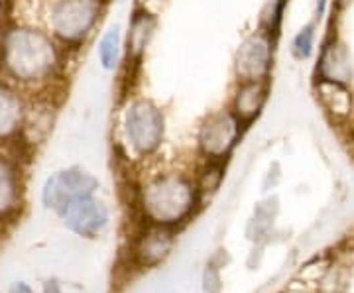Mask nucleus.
Wrapping results in <instances>:
<instances>
[{"label": "nucleus", "mask_w": 354, "mask_h": 293, "mask_svg": "<svg viewBox=\"0 0 354 293\" xmlns=\"http://www.w3.org/2000/svg\"><path fill=\"white\" fill-rule=\"evenodd\" d=\"M158 30V18L148 8H134L128 22L124 38V59L128 65H140L144 62L148 48Z\"/></svg>", "instance_id": "9b49d317"}, {"label": "nucleus", "mask_w": 354, "mask_h": 293, "mask_svg": "<svg viewBox=\"0 0 354 293\" xmlns=\"http://www.w3.org/2000/svg\"><path fill=\"white\" fill-rule=\"evenodd\" d=\"M351 140H353V146H354V130H353V134H351Z\"/></svg>", "instance_id": "412c9836"}, {"label": "nucleus", "mask_w": 354, "mask_h": 293, "mask_svg": "<svg viewBox=\"0 0 354 293\" xmlns=\"http://www.w3.org/2000/svg\"><path fill=\"white\" fill-rule=\"evenodd\" d=\"M99 191V179L83 167H67L51 173L41 187V203L57 215L79 199L91 197Z\"/></svg>", "instance_id": "423d86ee"}, {"label": "nucleus", "mask_w": 354, "mask_h": 293, "mask_svg": "<svg viewBox=\"0 0 354 293\" xmlns=\"http://www.w3.org/2000/svg\"><path fill=\"white\" fill-rule=\"evenodd\" d=\"M325 8H327V0H319V2H317V18H323Z\"/></svg>", "instance_id": "aec40b11"}, {"label": "nucleus", "mask_w": 354, "mask_h": 293, "mask_svg": "<svg viewBox=\"0 0 354 293\" xmlns=\"http://www.w3.org/2000/svg\"><path fill=\"white\" fill-rule=\"evenodd\" d=\"M313 48H315V24H307L295 34L291 41V53L295 59L304 62L313 55Z\"/></svg>", "instance_id": "a211bd4d"}, {"label": "nucleus", "mask_w": 354, "mask_h": 293, "mask_svg": "<svg viewBox=\"0 0 354 293\" xmlns=\"http://www.w3.org/2000/svg\"><path fill=\"white\" fill-rule=\"evenodd\" d=\"M69 51L50 32L30 24H8L0 32V77L28 95L53 93L67 71Z\"/></svg>", "instance_id": "f257e3e1"}, {"label": "nucleus", "mask_w": 354, "mask_h": 293, "mask_svg": "<svg viewBox=\"0 0 354 293\" xmlns=\"http://www.w3.org/2000/svg\"><path fill=\"white\" fill-rule=\"evenodd\" d=\"M30 95L0 77V146L22 138Z\"/></svg>", "instance_id": "6e6552de"}, {"label": "nucleus", "mask_w": 354, "mask_h": 293, "mask_svg": "<svg viewBox=\"0 0 354 293\" xmlns=\"http://www.w3.org/2000/svg\"><path fill=\"white\" fill-rule=\"evenodd\" d=\"M317 93L319 99L323 102V106L333 113L335 116H346L353 101L346 85H339V83H327V81H317Z\"/></svg>", "instance_id": "dca6fc26"}, {"label": "nucleus", "mask_w": 354, "mask_h": 293, "mask_svg": "<svg viewBox=\"0 0 354 293\" xmlns=\"http://www.w3.org/2000/svg\"><path fill=\"white\" fill-rule=\"evenodd\" d=\"M62 217H64L65 227L73 234L83 236V238H95L109 227L111 213L101 199L91 195L69 205Z\"/></svg>", "instance_id": "1a4fd4ad"}, {"label": "nucleus", "mask_w": 354, "mask_h": 293, "mask_svg": "<svg viewBox=\"0 0 354 293\" xmlns=\"http://www.w3.org/2000/svg\"><path fill=\"white\" fill-rule=\"evenodd\" d=\"M353 73L351 53L346 50V46L337 39L325 41L319 55V64H317V81L339 83V85L348 87V83L353 81Z\"/></svg>", "instance_id": "ddd939ff"}, {"label": "nucleus", "mask_w": 354, "mask_h": 293, "mask_svg": "<svg viewBox=\"0 0 354 293\" xmlns=\"http://www.w3.org/2000/svg\"><path fill=\"white\" fill-rule=\"evenodd\" d=\"M199 199L201 191L195 179L181 171H164L140 187L136 201L146 223L176 229V225L193 215Z\"/></svg>", "instance_id": "f03ea898"}, {"label": "nucleus", "mask_w": 354, "mask_h": 293, "mask_svg": "<svg viewBox=\"0 0 354 293\" xmlns=\"http://www.w3.org/2000/svg\"><path fill=\"white\" fill-rule=\"evenodd\" d=\"M10 293H34V292H32V290H30V287H28L26 283H20V281H18V283H14V285H12Z\"/></svg>", "instance_id": "6ab92c4d"}, {"label": "nucleus", "mask_w": 354, "mask_h": 293, "mask_svg": "<svg viewBox=\"0 0 354 293\" xmlns=\"http://www.w3.org/2000/svg\"><path fill=\"white\" fill-rule=\"evenodd\" d=\"M283 8H286V0H266L258 16V28L278 38L279 26L283 20Z\"/></svg>", "instance_id": "f3484780"}, {"label": "nucleus", "mask_w": 354, "mask_h": 293, "mask_svg": "<svg viewBox=\"0 0 354 293\" xmlns=\"http://www.w3.org/2000/svg\"><path fill=\"white\" fill-rule=\"evenodd\" d=\"M276 36L256 28L244 36L234 51V77L236 81H270L274 69Z\"/></svg>", "instance_id": "0eeeda50"}, {"label": "nucleus", "mask_w": 354, "mask_h": 293, "mask_svg": "<svg viewBox=\"0 0 354 293\" xmlns=\"http://www.w3.org/2000/svg\"><path fill=\"white\" fill-rule=\"evenodd\" d=\"M22 203V179L18 162L0 153V220L8 218Z\"/></svg>", "instance_id": "4468645a"}, {"label": "nucleus", "mask_w": 354, "mask_h": 293, "mask_svg": "<svg viewBox=\"0 0 354 293\" xmlns=\"http://www.w3.org/2000/svg\"><path fill=\"white\" fill-rule=\"evenodd\" d=\"M109 8V0H53L48 32L65 51H79L95 36Z\"/></svg>", "instance_id": "20e7f679"}, {"label": "nucleus", "mask_w": 354, "mask_h": 293, "mask_svg": "<svg viewBox=\"0 0 354 293\" xmlns=\"http://www.w3.org/2000/svg\"><path fill=\"white\" fill-rule=\"evenodd\" d=\"M120 138L128 155L148 160L160 152L165 140V113L146 95L128 97L120 111Z\"/></svg>", "instance_id": "7ed1b4c3"}, {"label": "nucleus", "mask_w": 354, "mask_h": 293, "mask_svg": "<svg viewBox=\"0 0 354 293\" xmlns=\"http://www.w3.org/2000/svg\"><path fill=\"white\" fill-rule=\"evenodd\" d=\"M244 124L230 113V108L209 113L197 126L195 144L205 162L225 164L232 150L239 146Z\"/></svg>", "instance_id": "39448f33"}, {"label": "nucleus", "mask_w": 354, "mask_h": 293, "mask_svg": "<svg viewBox=\"0 0 354 293\" xmlns=\"http://www.w3.org/2000/svg\"><path fill=\"white\" fill-rule=\"evenodd\" d=\"M268 99L270 81H236L228 108L244 124V128H248L264 113Z\"/></svg>", "instance_id": "9d476101"}, {"label": "nucleus", "mask_w": 354, "mask_h": 293, "mask_svg": "<svg viewBox=\"0 0 354 293\" xmlns=\"http://www.w3.org/2000/svg\"><path fill=\"white\" fill-rule=\"evenodd\" d=\"M97 59L99 67L106 73L120 69V64L124 62V36L120 26H113L102 34L97 46Z\"/></svg>", "instance_id": "2eb2a0df"}, {"label": "nucleus", "mask_w": 354, "mask_h": 293, "mask_svg": "<svg viewBox=\"0 0 354 293\" xmlns=\"http://www.w3.org/2000/svg\"><path fill=\"white\" fill-rule=\"evenodd\" d=\"M174 244V229L164 227V225H153L146 223L144 230L140 232L136 246H134V256L140 266H156L164 260L167 252L171 250Z\"/></svg>", "instance_id": "f8f14e48"}]
</instances>
